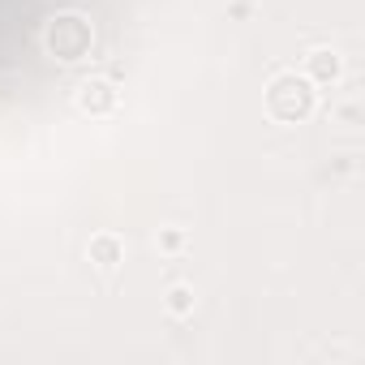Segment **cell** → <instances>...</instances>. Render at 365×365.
Returning a JSON list of instances; mask_svg holds the SVG:
<instances>
[{
    "label": "cell",
    "instance_id": "cell-2",
    "mask_svg": "<svg viewBox=\"0 0 365 365\" xmlns=\"http://www.w3.org/2000/svg\"><path fill=\"white\" fill-rule=\"evenodd\" d=\"M314 108H318V86L305 73H297V69L271 73V82H267V112L279 125H301V120L314 116Z\"/></svg>",
    "mask_w": 365,
    "mask_h": 365
},
{
    "label": "cell",
    "instance_id": "cell-5",
    "mask_svg": "<svg viewBox=\"0 0 365 365\" xmlns=\"http://www.w3.org/2000/svg\"><path fill=\"white\" fill-rule=\"evenodd\" d=\"M86 258H91L103 275H112V271L125 262V241H120L116 232H95L91 245H86Z\"/></svg>",
    "mask_w": 365,
    "mask_h": 365
},
{
    "label": "cell",
    "instance_id": "cell-1",
    "mask_svg": "<svg viewBox=\"0 0 365 365\" xmlns=\"http://www.w3.org/2000/svg\"><path fill=\"white\" fill-rule=\"evenodd\" d=\"M39 43H43L48 56H56V61H65V65H78V61H86L91 48H95V26H91V18L78 14V9H56V14L43 22Z\"/></svg>",
    "mask_w": 365,
    "mask_h": 365
},
{
    "label": "cell",
    "instance_id": "cell-3",
    "mask_svg": "<svg viewBox=\"0 0 365 365\" xmlns=\"http://www.w3.org/2000/svg\"><path fill=\"white\" fill-rule=\"evenodd\" d=\"M73 108L82 112V116H112L116 108H120V91H116V82L112 78H103V73H91V78H82L78 86H73Z\"/></svg>",
    "mask_w": 365,
    "mask_h": 365
},
{
    "label": "cell",
    "instance_id": "cell-7",
    "mask_svg": "<svg viewBox=\"0 0 365 365\" xmlns=\"http://www.w3.org/2000/svg\"><path fill=\"white\" fill-rule=\"evenodd\" d=\"M180 245H185V232H180V228H163V232H159V250H163V254H176Z\"/></svg>",
    "mask_w": 365,
    "mask_h": 365
},
{
    "label": "cell",
    "instance_id": "cell-4",
    "mask_svg": "<svg viewBox=\"0 0 365 365\" xmlns=\"http://www.w3.org/2000/svg\"><path fill=\"white\" fill-rule=\"evenodd\" d=\"M339 73H344V56H339L335 48L318 43V48L305 52V78H309L314 86H331V82H339Z\"/></svg>",
    "mask_w": 365,
    "mask_h": 365
},
{
    "label": "cell",
    "instance_id": "cell-6",
    "mask_svg": "<svg viewBox=\"0 0 365 365\" xmlns=\"http://www.w3.org/2000/svg\"><path fill=\"white\" fill-rule=\"evenodd\" d=\"M163 309H168L172 318H190V314H194V288H190V284H172L168 297H163Z\"/></svg>",
    "mask_w": 365,
    "mask_h": 365
}]
</instances>
